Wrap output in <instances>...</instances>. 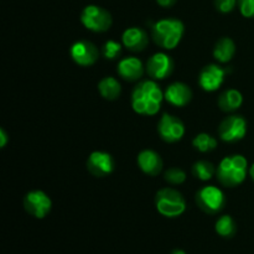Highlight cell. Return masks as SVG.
Wrapping results in <instances>:
<instances>
[{
  "label": "cell",
  "mask_w": 254,
  "mask_h": 254,
  "mask_svg": "<svg viewBox=\"0 0 254 254\" xmlns=\"http://www.w3.org/2000/svg\"><path fill=\"white\" fill-rule=\"evenodd\" d=\"M160 138L166 143H176L185 135V126L183 121L171 114H164L158 123Z\"/></svg>",
  "instance_id": "cell-9"
},
{
  "label": "cell",
  "mask_w": 254,
  "mask_h": 254,
  "mask_svg": "<svg viewBox=\"0 0 254 254\" xmlns=\"http://www.w3.org/2000/svg\"><path fill=\"white\" fill-rule=\"evenodd\" d=\"M215 231L223 238H231L237 232V225L230 215H223L216 221Z\"/></svg>",
  "instance_id": "cell-21"
},
{
  "label": "cell",
  "mask_w": 254,
  "mask_h": 254,
  "mask_svg": "<svg viewBox=\"0 0 254 254\" xmlns=\"http://www.w3.org/2000/svg\"><path fill=\"white\" fill-rule=\"evenodd\" d=\"M238 5V0H215V6L222 14H228L233 11Z\"/></svg>",
  "instance_id": "cell-26"
},
{
  "label": "cell",
  "mask_w": 254,
  "mask_h": 254,
  "mask_svg": "<svg viewBox=\"0 0 254 254\" xmlns=\"http://www.w3.org/2000/svg\"><path fill=\"white\" fill-rule=\"evenodd\" d=\"M176 1H178V0H156V2H158L161 7L174 6V5L176 4Z\"/></svg>",
  "instance_id": "cell-29"
},
{
  "label": "cell",
  "mask_w": 254,
  "mask_h": 254,
  "mask_svg": "<svg viewBox=\"0 0 254 254\" xmlns=\"http://www.w3.org/2000/svg\"><path fill=\"white\" fill-rule=\"evenodd\" d=\"M192 145L200 153H208V151L215 150L217 146V140L210 134L200 133L193 138Z\"/></svg>",
  "instance_id": "cell-23"
},
{
  "label": "cell",
  "mask_w": 254,
  "mask_h": 254,
  "mask_svg": "<svg viewBox=\"0 0 254 254\" xmlns=\"http://www.w3.org/2000/svg\"><path fill=\"white\" fill-rule=\"evenodd\" d=\"M247 134V121L242 116L227 117L218 127V135L226 143H237Z\"/></svg>",
  "instance_id": "cell-7"
},
{
  "label": "cell",
  "mask_w": 254,
  "mask_h": 254,
  "mask_svg": "<svg viewBox=\"0 0 254 254\" xmlns=\"http://www.w3.org/2000/svg\"><path fill=\"white\" fill-rule=\"evenodd\" d=\"M7 140H9V138H7L6 131L1 128L0 129V148H5V145L7 144Z\"/></svg>",
  "instance_id": "cell-28"
},
{
  "label": "cell",
  "mask_w": 254,
  "mask_h": 254,
  "mask_svg": "<svg viewBox=\"0 0 254 254\" xmlns=\"http://www.w3.org/2000/svg\"><path fill=\"white\" fill-rule=\"evenodd\" d=\"M138 165L144 174L149 176H156L163 170V159L160 154L151 149H145L138 155Z\"/></svg>",
  "instance_id": "cell-15"
},
{
  "label": "cell",
  "mask_w": 254,
  "mask_h": 254,
  "mask_svg": "<svg viewBox=\"0 0 254 254\" xmlns=\"http://www.w3.org/2000/svg\"><path fill=\"white\" fill-rule=\"evenodd\" d=\"M196 203L198 207L208 215H216L226 205V197L222 190L216 186H203L196 192Z\"/></svg>",
  "instance_id": "cell-6"
},
{
  "label": "cell",
  "mask_w": 254,
  "mask_h": 254,
  "mask_svg": "<svg viewBox=\"0 0 254 254\" xmlns=\"http://www.w3.org/2000/svg\"><path fill=\"white\" fill-rule=\"evenodd\" d=\"M243 103V96L238 89L230 88L226 89L225 92L218 97V107L223 112H235L241 108Z\"/></svg>",
  "instance_id": "cell-18"
},
{
  "label": "cell",
  "mask_w": 254,
  "mask_h": 254,
  "mask_svg": "<svg viewBox=\"0 0 254 254\" xmlns=\"http://www.w3.org/2000/svg\"><path fill=\"white\" fill-rule=\"evenodd\" d=\"M164 179L171 185H181L185 183L186 173L180 168H170L164 174Z\"/></svg>",
  "instance_id": "cell-24"
},
{
  "label": "cell",
  "mask_w": 254,
  "mask_h": 254,
  "mask_svg": "<svg viewBox=\"0 0 254 254\" xmlns=\"http://www.w3.org/2000/svg\"><path fill=\"white\" fill-rule=\"evenodd\" d=\"M250 176L252 178V180L254 181V163L252 164V165H251V168H250Z\"/></svg>",
  "instance_id": "cell-30"
},
{
  "label": "cell",
  "mask_w": 254,
  "mask_h": 254,
  "mask_svg": "<svg viewBox=\"0 0 254 254\" xmlns=\"http://www.w3.org/2000/svg\"><path fill=\"white\" fill-rule=\"evenodd\" d=\"M122 45L114 40H108L106 44L102 46V55L107 60H116L121 55Z\"/></svg>",
  "instance_id": "cell-25"
},
{
  "label": "cell",
  "mask_w": 254,
  "mask_h": 254,
  "mask_svg": "<svg viewBox=\"0 0 254 254\" xmlns=\"http://www.w3.org/2000/svg\"><path fill=\"white\" fill-rule=\"evenodd\" d=\"M173 71V59L164 52H156L146 62V72L153 79H165Z\"/></svg>",
  "instance_id": "cell-12"
},
{
  "label": "cell",
  "mask_w": 254,
  "mask_h": 254,
  "mask_svg": "<svg viewBox=\"0 0 254 254\" xmlns=\"http://www.w3.org/2000/svg\"><path fill=\"white\" fill-rule=\"evenodd\" d=\"M226 69L217 64H207L203 67L198 76V83L206 92H215L222 86L226 77Z\"/></svg>",
  "instance_id": "cell-13"
},
{
  "label": "cell",
  "mask_w": 254,
  "mask_h": 254,
  "mask_svg": "<svg viewBox=\"0 0 254 254\" xmlns=\"http://www.w3.org/2000/svg\"><path fill=\"white\" fill-rule=\"evenodd\" d=\"M236 54V45L230 37H222L213 47V57L221 64H227Z\"/></svg>",
  "instance_id": "cell-19"
},
{
  "label": "cell",
  "mask_w": 254,
  "mask_h": 254,
  "mask_svg": "<svg viewBox=\"0 0 254 254\" xmlns=\"http://www.w3.org/2000/svg\"><path fill=\"white\" fill-rule=\"evenodd\" d=\"M155 207L164 217L176 218L186 211V201L180 191L173 188H164L156 192Z\"/></svg>",
  "instance_id": "cell-4"
},
{
  "label": "cell",
  "mask_w": 254,
  "mask_h": 254,
  "mask_svg": "<svg viewBox=\"0 0 254 254\" xmlns=\"http://www.w3.org/2000/svg\"><path fill=\"white\" fill-rule=\"evenodd\" d=\"M248 173L250 170L247 159L240 154L223 158L216 170L218 181L226 188H236L241 185L246 180Z\"/></svg>",
  "instance_id": "cell-2"
},
{
  "label": "cell",
  "mask_w": 254,
  "mask_h": 254,
  "mask_svg": "<svg viewBox=\"0 0 254 254\" xmlns=\"http://www.w3.org/2000/svg\"><path fill=\"white\" fill-rule=\"evenodd\" d=\"M87 170L96 178H106L114 170V159L107 151L97 150L89 154L87 159Z\"/></svg>",
  "instance_id": "cell-10"
},
{
  "label": "cell",
  "mask_w": 254,
  "mask_h": 254,
  "mask_svg": "<svg viewBox=\"0 0 254 254\" xmlns=\"http://www.w3.org/2000/svg\"><path fill=\"white\" fill-rule=\"evenodd\" d=\"M164 98L160 86L154 79H144L131 92V107L140 116H155Z\"/></svg>",
  "instance_id": "cell-1"
},
{
  "label": "cell",
  "mask_w": 254,
  "mask_h": 254,
  "mask_svg": "<svg viewBox=\"0 0 254 254\" xmlns=\"http://www.w3.org/2000/svg\"><path fill=\"white\" fill-rule=\"evenodd\" d=\"M117 71H118L119 76L123 79H126V81H138V79H140L143 77L144 73L143 62L133 56L124 57V59H122L119 61Z\"/></svg>",
  "instance_id": "cell-16"
},
{
  "label": "cell",
  "mask_w": 254,
  "mask_h": 254,
  "mask_svg": "<svg viewBox=\"0 0 254 254\" xmlns=\"http://www.w3.org/2000/svg\"><path fill=\"white\" fill-rule=\"evenodd\" d=\"M82 25L87 30L93 32H106L111 29L113 17L111 12L99 5H87L81 12Z\"/></svg>",
  "instance_id": "cell-5"
},
{
  "label": "cell",
  "mask_w": 254,
  "mask_h": 254,
  "mask_svg": "<svg viewBox=\"0 0 254 254\" xmlns=\"http://www.w3.org/2000/svg\"><path fill=\"white\" fill-rule=\"evenodd\" d=\"M98 91L101 93V96L104 99H107V101H116L121 96L122 87L118 79L108 76L104 77V78H102L99 81Z\"/></svg>",
  "instance_id": "cell-20"
},
{
  "label": "cell",
  "mask_w": 254,
  "mask_h": 254,
  "mask_svg": "<svg viewBox=\"0 0 254 254\" xmlns=\"http://www.w3.org/2000/svg\"><path fill=\"white\" fill-rule=\"evenodd\" d=\"M238 7L245 17H254V0H238Z\"/></svg>",
  "instance_id": "cell-27"
},
{
  "label": "cell",
  "mask_w": 254,
  "mask_h": 254,
  "mask_svg": "<svg viewBox=\"0 0 254 254\" xmlns=\"http://www.w3.org/2000/svg\"><path fill=\"white\" fill-rule=\"evenodd\" d=\"M166 102L175 107H185L192 99V91L184 82H174L164 93Z\"/></svg>",
  "instance_id": "cell-14"
},
{
  "label": "cell",
  "mask_w": 254,
  "mask_h": 254,
  "mask_svg": "<svg viewBox=\"0 0 254 254\" xmlns=\"http://www.w3.org/2000/svg\"><path fill=\"white\" fill-rule=\"evenodd\" d=\"M24 207L29 215L35 218H45L52 208V201L46 192L32 190L24 198Z\"/></svg>",
  "instance_id": "cell-8"
},
{
  "label": "cell",
  "mask_w": 254,
  "mask_h": 254,
  "mask_svg": "<svg viewBox=\"0 0 254 254\" xmlns=\"http://www.w3.org/2000/svg\"><path fill=\"white\" fill-rule=\"evenodd\" d=\"M122 42L124 46L133 52H139L145 50L148 46V34L140 27H129L122 35Z\"/></svg>",
  "instance_id": "cell-17"
},
{
  "label": "cell",
  "mask_w": 254,
  "mask_h": 254,
  "mask_svg": "<svg viewBox=\"0 0 254 254\" xmlns=\"http://www.w3.org/2000/svg\"><path fill=\"white\" fill-rule=\"evenodd\" d=\"M185 26L183 21L175 17H165L151 27V36L158 46L165 50H173L180 44L184 36Z\"/></svg>",
  "instance_id": "cell-3"
},
{
  "label": "cell",
  "mask_w": 254,
  "mask_h": 254,
  "mask_svg": "<svg viewBox=\"0 0 254 254\" xmlns=\"http://www.w3.org/2000/svg\"><path fill=\"white\" fill-rule=\"evenodd\" d=\"M69 54H71L72 60L77 64L88 67L97 62L99 57V50L97 49V46L93 42L87 41V40H81V41H77L72 45Z\"/></svg>",
  "instance_id": "cell-11"
},
{
  "label": "cell",
  "mask_w": 254,
  "mask_h": 254,
  "mask_svg": "<svg viewBox=\"0 0 254 254\" xmlns=\"http://www.w3.org/2000/svg\"><path fill=\"white\" fill-rule=\"evenodd\" d=\"M170 254H188V253H186L185 251H183V250H179V248H178V250H174L173 252H171Z\"/></svg>",
  "instance_id": "cell-31"
},
{
  "label": "cell",
  "mask_w": 254,
  "mask_h": 254,
  "mask_svg": "<svg viewBox=\"0 0 254 254\" xmlns=\"http://www.w3.org/2000/svg\"><path fill=\"white\" fill-rule=\"evenodd\" d=\"M217 169L211 161L198 160L192 166V175L201 181H208L213 178Z\"/></svg>",
  "instance_id": "cell-22"
}]
</instances>
